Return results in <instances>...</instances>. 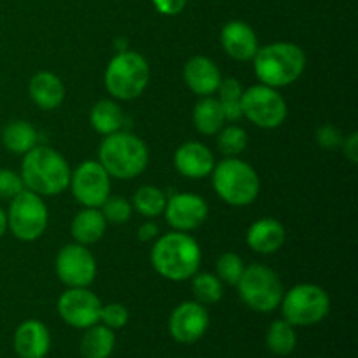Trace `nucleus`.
Wrapping results in <instances>:
<instances>
[{"mask_svg":"<svg viewBox=\"0 0 358 358\" xmlns=\"http://www.w3.org/2000/svg\"><path fill=\"white\" fill-rule=\"evenodd\" d=\"M215 271L220 282L227 283V285H236L245 271V262L234 252H226L217 259Z\"/></svg>","mask_w":358,"mask_h":358,"instance_id":"2f4dec72","label":"nucleus"},{"mask_svg":"<svg viewBox=\"0 0 358 358\" xmlns=\"http://www.w3.org/2000/svg\"><path fill=\"white\" fill-rule=\"evenodd\" d=\"M192 121L201 135H217L226 124V117H224L219 100L213 96H201V100L194 105V110H192Z\"/></svg>","mask_w":358,"mask_h":358,"instance_id":"b1692460","label":"nucleus"},{"mask_svg":"<svg viewBox=\"0 0 358 358\" xmlns=\"http://www.w3.org/2000/svg\"><path fill=\"white\" fill-rule=\"evenodd\" d=\"M129 320V313L126 306L119 303H110L107 306H101L100 311V324L107 325L108 329H122Z\"/></svg>","mask_w":358,"mask_h":358,"instance_id":"f704fd0d","label":"nucleus"},{"mask_svg":"<svg viewBox=\"0 0 358 358\" xmlns=\"http://www.w3.org/2000/svg\"><path fill=\"white\" fill-rule=\"evenodd\" d=\"M115 49H117V52L128 51V41H124V38H117V41H115Z\"/></svg>","mask_w":358,"mask_h":358,"instance_id":"a19ab883","label":"nucleus"},{"mask_svg":"<svg viewBox=\"0 0 358 358\" xmlns=\"http://www.w3.org/2000/svg\"><path fill=\"white\" fill-rule=\"evenodd\" d=\"M20 175L28 191L38 196H58L69 187L72 171L58 150L35 145L23 156Z\"/></svg>","mask_w":358,"mask_h":358,"instance_id":"f03ea898","label":"nucleus"},{"mask_svg":"<svg viewBox=\"0 0 358 358\" xmlns=\"http://www.w3.org/2000/svg\"><path fill=\"white\" fill-rule=\"evenodd\" d=\"M156 238H159V227H157L156 222H152V220H147V222H143L142 226L138 227V240L140 241L147 243V241H152V240H156Z\"/></svg>","mask_w":358,"mask_h":358,"instance_id":"58836bf2","label":"nucleus"},{"mask_svg":"<svg viewBox=\"0 0 358 358\" xmlns=\"http://www.w3.org/2000/svg\"><path fill=\"white\" fill-rule=\"evenodd\" d=\"M90 122L94 131L107 136L121 131L122 124H124V114L115 101L100 100L91 108Z\"/></svg>","mask_w":358,"mask_h":358,"instance_id":"a878e982","label":"nucleus"},{"mask_svg":"<svg viewBox=\"0 0 358 358\" xmlns=\"http://www.w3.org/2000/svg\"><path fill=\"white\" fill-rule=\"evenodd\" d=\"M241 301L250 310L271 313L280 306L283 297V283L271 268L262 264L245 266L240 282L236 283Z\"/></svg>","mask_w":358,"mask_h":358,"instance_id":"0eeeda50","label":"nucleus"},{"mask_svg":"<svg viewBox=\"0 0 358 358\" xmlns=\"http://www.w3.org/2000/svg\"><path fill=\"white\" fill-rule=\"evenodd\" d=\"M98 163L110 177L129 180L145 171L149 164V149L138 136L126 131L107 135L98 150Z\"/></svg>","mask_w":358,"mask_h":358,"instance_id":"20e7f679","label":"nucleus"},{"mask_svg":"<svg viewBox=\"0 0 358 358\" xmlns=\"http://www.w3.org/2000/svg\"><path fill=\"white\" fill-rule=\"evenodd\" d=\"M28 93H30L31 101L42 110H55L65 100V84L62 83L56 73L42 70L37 72L30 79L28 84Z\"/></svg>","mask_w":358,"mask_h":358,"instance_id":"412c9836","label":"nucleus"},{"mask_svg":"<svg viewBox=\"0 0 358 358\" xmlns=\"http://www.w3.org/2000/svg\"><path fill=\"white\" fill-rule=\"evenodd\" d=\"M287 240V231L283 224L276 219H259L248 227L247 245L254 252L269 255L278 252Z\"/></svg>","mask_w":358,"mask_h":358,"instance_id":"aec40b11","label":"nucleus"},{"mask_svg":"<svg viewBox=\"0 0 358 358\" xmlns=\"http://www.w3.org/2000/svg\"><path fill=\"white\" fill-rule=\"evenodd\" d=\"M101 213H103L107 224H126L129 222L133 213V205L124 198H119V196H108L105 199L103 205L100 206Z\"/></svg>","mask_w":358,"mask_h":358,"instance_id":"473e14b6","label":"nucleus"},{"mask_svg":"<svg viewBox=\"0 0 358 358\" xmlns=\"http://www.w3.org/2000/svg\"><path fill=\"white\" fill-rule=\"evenodd\" d=\"M210 175L219 198L231 206L250 205L261 192V178L257 171L247 161L238 157H226L220 163H215Z\"/></svg>","mask_w":358,"mask_h":358,"instance_id":"39448f33","label":"nucleus"},{"mask_svg":"<svg viewBox=\"0 0 358 358\" xmlns=\"http://www.w3.org/2000/svg\"><path fill=\"white\" fill-rule=\"evenodd\" d=\"M220 44L227 56L236 62L254 59L259 49L257 35H255L254 28L245 21H229L224 24L222 31H220Z\"/></svg>","mask_w":358,"mask_h":358,"instance_id":"f3484780","label":"nucleus"},{"mask_svg":"<svg viewBox=\"0 0 358 358\" xmlns=\"http://www.w3.org/2000/svg\"><path fill=\"white\" fill-rule=\"evenodd\" d=\"M101 301L87 287L69 289L59 296L58 313L65 324L73 329H84L100 324Z\"/></svg>","mask_w":358,"mask_h":358,"instance_id":"ddd939ff","label":"nucleus"},{"mask_svg":"<svg viewBox=\"0 0 358 358\" xmlns=\"http://www.w3.org/2000/svg\"><path fill=\"white\" fill-rule=\"evenodd\" d=\"M164 217L175 231L189 233L205 224L208 217V205L205 199L191 192H178L166 201Z\"/></svg>","mask_w":358,"mask_h":358,"instance_id":"2eb2a0df","label":"nucleus"},{"mask_svg":"<svg viewBox=\"0 0 358 358\" xmlns=\"http://www.w3.org/2000/svg\"><path fill=\"white\" fill-rule=\"evenodd\" d=\"M149 63L140 52H117L105 70V87L115 100L129 101L138 98L149 84Z\"/></svg>","mask_w":358,"mask_h":358,"instance_id":"423d86ee","label":"nucleus"},{"mask_svg":"<svg viewBox=\"0 0 358 358\" xmlns=\"http://www.w3.org/2000/svg\"><path fill=\"white\" fill-rule=\"evenodd\" d=\"M175 170L187 178H205L215 166L212 150L201 142H185L177 149L173 156Z\"/></svg>","mask_w":358,"mask_h":358,"instance_id":"dca6fc26","label":"nucleus"},{"mask_svg":"<svg viewBox=\"0 0 358 358\" xmlns=\"http://www.w3.org/2000/svg\"><path fill=\"white\" fill-rule=\"evenodd\" d=\"M105 231H107V220H105L103 213L100 208H84L73 217L72 226H70V233L76 243L93 245L103 238Z\"/></svg>","mask_w":358,"mask_h":358,"instance_id":"4be33fe9","label":"nucleus"},{"mask_svg":"<svg viewBox=\"0 0 358 358\" xmlns=\"http://www.w3.org/2000/svg\"><path fill=\"white\" fill-rule=\"evenodd\" d=\"M49 212L42 196L23 189L10 199L7 229L20 241H35L48 229Z\"/></svg>","mask_w":358,"mask_h":358,"instance_id":"1a4fd4ad","label":"nucleus"},{"mask_svg":"<svg viewBox=\"0 0 358 358\" xmlns=\"http://www.w3.org/2000/svg\"><path fill=\"white\" fill-rule=\"evenodd\" d=\"M152 3L157 13L164 14V16H177L184 10L187 0H152Z\"/></svg>","mask_w":358,"mask_h":358,"instance_id":"e433bc0d","label":"nucleus"},{"mask_svg":"<svg viewBox=\"0 0 358 358\" xmlns=\"http://www.w3.org/2000/svg\"><path fill=\"white\" fill-rule=\"evenodd\" d=\"M217 135V147L226 157L240 156L248 143L247 131L236 124L224 126Z\"/></svg>","mask_w":358,"mask_h":358,"instance_id":"7c9ffc66","label":"nucleus"},{"mask_svg":"<svg viewBox=\"0 0 358 358\" xmlns=\"http://www.w3.org/2000/svg\"><path fill=\"white\" fill-rule=\"evenodd\" d=\"M241 110L243 117L262 129L280 128L289 115L285 98L278 93V90L266 84H257L243 91Z\"/></svg>","mask_w":358,"mask_h":358,"instance_id":"9d476101","label":"nucleus"},{"mask_svg":"<svg viewBox=\"0 0 358 358\" xmlns=\"http://www.w3.org/2000/svg\"><path fill=\"white\" fill-rule=\"evenodd\" d=\"M341 147H343V152H345L346 159H348L352 164H357L358 163V135L357 133H352L348 138L343 140Z\"/></svg>","mask_w":358,"mask_h":358,"instance_id":"4c0bfd02","label":"nucleus"},{"mask_svg":"<svg viewBox=\"0 0 358 358\" xmlns=\"http://www.w3.org/2000/svg\"><path fill=\"white\" fill-rule=\"evenodd\" d=\"M38 142V133L28 121H13L2 129V143L9 152L24 156Z\"/></svg>","mask_w":358,"mask_h":358,"instance_id":"393cba45","label":"nucleus"},{"mask_svg":"<svg viewBox=\"0 0 358 358\" xmlns=\"http://www.w3.org/2000/svg\"><path fill=\"white\" fill-rule=\"evenodd\" d=\"M266 345L269 352L278 357H287L296 350L297 346V334L292 324L287 320H275L268 329L266 334Z\"/></svg>","mask_w":358,"mask_h":358,"instance_id":"cd10ccee","label":"nucleus"},{"mask_svg":"<svg viewBox=\"0 0 358 358\" xmlns=\"http://www.w3.org/2000/svg\"><path fill=\"white\" fill-rule=\"evenodd\" d=\"M56 275L69 289L90 287L96 278V261L90 248L80 243L63 247L56 257Z\"/></svg>","mask_w":358,"mask_h":358,"instance_id":"f8f14e48","label":"nucleus"},{"mask_svg":"<svg viewBox=\"0 0 358 358\" xmlns=\"http://www.w3.org/2000/svg\"><path fill=\"white\" fill-rule=\"evenodd\" d=\"M24 189L23 178L13 170L0 168V201H10Z\"/></svg>","mask_w":358,"mask_h":358,"instance_id":"72a5a7b5","label":"nucleus"},{"mask_svg":"<svg viewBox=\"0 0 358 358\" xmlns=\"http://www.w3.org/2000/svg\"><path fill=\"white\" fill-rule=\"evenodd\" d=\"M208 325L210 317L205 304L198 301H185L171 311L168 331L177 343L192 345L206 334Z\"/></svg>","mask_w":358,"mask_h":358,"instance_id":"4468645a","label":"nucleus"},{"mask_svg":"<svg viewBox=\"0 0 358 358\" xmlns=\"http://www.w3.org/2000/svg\"><path fill=\"white\" fill-rule=\"evenodd\" d=\"M283 320L294 327H310L324 320L331 311V297L322 287L313 283H299L282 297Z\"/></svg>","mask_w":358,"mask_h":358,"instance_id":"6e6552de","label":"nucleus"},{"mask_svg":"<svg viewBox=\"0 0 358 358\" xmlns=\"http://www.w3.org/2000/svg\"><path fill=\"white\" fill-rule=\"evenodd\" d=\"M243 86L240 80L234 77H227V79L220 80V86L217 90L219 93V103L222 107L224 117L226 122H238L243 117V110H241V94H243Z\"/></svg>","mask_w":358,"mask_h":358,"instance_id":"bb28decb","label":"nucleus"},{"mask_svg":"<svg viewBox=\"0 0 358 358\" xmlns=\"http://www.w3.org/2000/svg\"><path fill=\"white\" fill-rule=\"evenodd\" d=\"M343 135L336 126L332 124H324L317 129V142L322 149L325 150H334L338 147H341L343 143Z\"/></svg>","mask_w":358,"mask_h":358,"instance_id":"c9c22d12","label":"nucleus"},{"mask_svg":"<svg viewBox=\"0 0 358 358\" xmlns=\"http://www.w3.org/2000/svg\"><path fill=\"white\" fill-rule=\"evenodd\" d=\"M168 198L156 185H142L133 196V208L147 219L159 217L166 208Z\"/></svg>","mask_w":358,"mask_h":358,"instance_id":"c85d7f7f","label":"nucleus"},{"mask_svg":"<svg viewBox=\"0 0 358 358\" xmlns=\"http://www.w3.org/2000/svg\"><path fill=\"white\" fill-rule=\"evenodd\" d=\"M115 348V334L103 324H94L86 329L80 339L83 358H108Z\"/></svg>","mask_w":358,"mask_h":358,"instance_id":"5701e85b","label":"nucleus"},{"mask_svg":"<svg viewBox=\"0 0 358 358\" xmlns=\"http://www.w3.org/2000/svg\"><path fill=\"white\" fill-rule=\"evenodd\" d=\"M184 80L189 90L198 96H212L220 86V70L206 56H192L184 66Z\"/></svg>","mask_w":358,"mask_h":358,"instance_id":"6ab92c4d","label":"nucleus"},{"mask_svg":"<svg viewBox=\"0 0 358 358\" xmlns=\"http://www.w3.org/2000/svg\"><path fill=\"white\" fill-rule=\"evenodd\" d=\"M7 233V212L0 206V238Z\"/></svg>","mask_w":358,"mask_h":358,"instance_id":"ea45409f","label":"nucleus"},{"mask_svg":"<svg viewBox=\"0 0 358 358\" xmlns=\"http://www.w3.org/2000/svg\"><path fill=\"white\" fill-rule=\"evenodd\" d=\"M150 262L163 278L170 282H185L198 273L201 248L191 234L173 231L157 238L150 250Z\"/></svg>","mask_w":358,"mask_h":358,"instance_id":"f257e3e1","label":"nucleus"},{"mask_svg":"<svg viewBox=\"0 0 358 358\" xmlns=\"http://www.w3.org/2000/svg\"><path fill=\"white\" fill-rule=\"evenodd\" d=\"M192 292L198 303L215 304L222 299L224 285L219 276L212 273H196L192 276Z\"/></svg>","mask_w":358,"mask_h":358,"instance_id":"c756f323","label":"nucleus"},{"mask_svg":"<svg viewBox=\"0 0 358 358\" xmlns=\"http://www.w3.org/2000/svg\"><path fill=\"white\" fill-rule=\"evenodd\" d=\"M51 350V332L42 322L24 320L14 332V352L20 358H45Z\"/></svg>","mask_w":358,"mask_h":358,"instance_id":"a211bd4d","label":"nucleus"},{"mask_svg":"<svg viewBox=\"0 0 358 358\" xmlns=\"http://www.w3.org/2000/svg\"><path fill=\"white\" fill-rule=\"evenodd\" d=\"M69 187L84 208H100L110 196V175L98 161H84L70 175Z\"/></svg>","mask_w":358,"mask_h":358,"instance_id":"9b49d317","label":"nucleus"},{"mask_svg":"<svg viewBox=\"0 0 358 358\" xmlns=\"http://www.w3.org/2000/svg\"><path fill=\"white\" fill-rule=\"evenodd\" d=\"M306 69V55L292 42H273L257 49L254 56V70L261 84L278 87L290 86L303 76Z\"/></svg>","mask_w":358,"mask_h":358,"instance_id":"7ed1b4c3","label":"nucleus"}]
</instances>
